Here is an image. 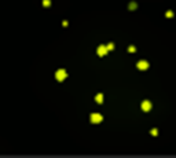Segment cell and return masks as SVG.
Segmentation results:
<instances>
[{"mask_svg": "<svg viewBox=\"0 0 176 158\" xmlns=\"http://www.w3.org/2000/svg\"><path fill=\"white\" fill-rule=\"evenodd\" d=\"M138 69L139 70H147L149 69V62H146V60H139V62L136 63Z\"/></svg>", "mask_w": 176, "mask_h": 158, "instance_id": "3", "label": "cell"}, {"mask_svg": "<svg viewBox=\"0 0 176 158\" xmlns=\"http://www.w3.org/2000/svg\"><path fill=\"white\" fill-rule=\"evenodd\" d=\"M128 51H129V52H134V51H135V47H132V45H131V47H129V50H128Z\"/></svg>", "mask_w": 176, "mask_h": 158, "instance_id": "10", "label": "cell"}, {"mask_svg": "<svg viewBox=\"0 0 176 158\" xmlns=\"http://www.w3.org/2000/svg\"><path fill=\"white\" fill-rule=\"evenodd\" d=\"M66 70H63V69H59L58 72L55 73V77H56V80H58V81H63V80L66 78Z\"/></svg>", "mask_w": 176, "mask_h": 158, "instance_id": "2", "label": "cell"}, {"mask_svg": "<svg viewBox=\"0 0 176 158\" xmlns=\"http://www.w3.org/2000/svg\"><path fill=\"white\" fill-rule=\"evenodd\" d=\"M106 47H107V50H113L114 48V44H113V43H110V44L106 45Z\"/></svg>", "mask_w": 176, "mask_h": 158, "instance_id": "8", "label": "cell"}, {"mask_svg": "<svg viewBox=\"0 0 176 158\" xmlns=\"http://www.w3.org/2000/svg\"><path fill=\"white\" fill-rule=\"evenodd\" d=\"M167 17H168V18H171V17H173V12H172V11H168V12H167Z\"/></svg>", "mask_w": 176, "mask_h": 158, "instance_id": "9", "label": "cell"}, {"mask_svg": "<svg viewBox=\"0 0 176 158\" xmlns=\"http://www.w3.org/2000/svg\"><path fill=\"white\" fill-rule=\"evenodd\" d=\"M95 100H96L98 103H102V102H103V95H102V93L96 95V96H95Z\"/></svg>", "mask_w": 176, "mask_h": 158, "instance_id": "6", "label": "cell"}, {"mask_svg": "<svg viewBox=\"0 0 176 158\" xmlns=\"http://www.w3.org/2000/svg\"><path fill=\"white\" fill-rule=\"evenodd\" d=\"M136 6H135V3H131V6H129V8H135Z\"/></svg>", "mask_w": 176, "mask_h": 158, "instance_id": "11", "label": "cell"}, {"mask_svg": "<svg viewBox=\"0 0 176 158\" xmlns=\"http://www.w3.org/2000/svg\"><path fill=\"white\" fill-rule=\"evenodd\" d=\"M43 6L48 7V6H50V0H43Z\"/></svg>", "mask_w": 176, "mask_h": 158, "instance_id": "7", "label": "cell"}, {"mask_svg": "<svg viewBox=\"0 0 176 158\" xmlns=\"http://www.w3.org/2000/svg\"><path fill=\"white\" fill-rule=\"evenodd\" d=\"M150 109H151V103L149 102V100H143V102H142V110H143V112H149Z\"/></svg>", "mask_w": 176, "mask_h": 158, "instance_id": "5", "label": "cell"}, {"mask_svg": "<svg viewBox=\"0 0 176 158\" xmlns=\"http://www.w3.org/2000/svg\"><path fill=\"white\" fill-rule=\"evenodd\" d=\"M102 120H103V117L100 116L99 113H92V114H91V122L99 124V122H102Z\"/></svg>", "mask_w": 176, "mask_h": 158, "instance_id": "1", "label": "cell"}, {"mask_svg": "<svg viewBox=\"0 0 176 158\" xmlns=\"http://www.w3.org/2000/svg\"><path fill=\"white\" fill-rule=\"evenodd\" d=\"M109 51V50H107V47L106 45H99L98 47V55L99 56H103V55H106V52Z\"/></svg>", "mask_w": 176, "mask_h": 158, "instance_id": "4", "label": "cell"}]
</instances>
